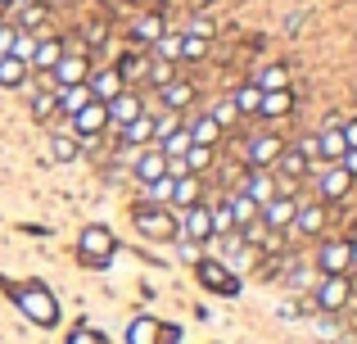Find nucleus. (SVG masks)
<instances>
[{
  "instance_id": "f257e3e1",
  "label": "nucleus",
  "mask_w": 357,
  "mask_h": 344,
  "mask_svg": "<svg viewBox=\"0 0 357 344\" xmlns=\"http://www.w3.org/2000/svg\"><path fill=\"white\" fill-rule=\"evenodd\" d=\"M131 222H136V231L149 236V240H176V236H181V222H176L167 209H158V204H154V209H136Z\"/></svg>"
},
{
  "instance_id": "f03ea898",
  "label": "nucleus",
  "mask_w": 357,
  "mask_h": 344,
  "mask_svg": "<svg viewBox=\"0 0 357 344\" xmlns=\"http://www.w3.org/2000/svg\"><path fill=\"white\" fill-rule=\"evenodd\" d=\"M349 299H353V281H349V276H321V281H317V290H312V304L321 313L349 308Z\"/></svg>"
},
{
  "instance_id": "7ed1b4c3",
  "label": "nucleus",
  "mask_w": 357,
  "mask_h": 344,
  "mask_svg": "<svg viewBox=\"0 0 357 344\" xmlns=\"http://www.w3.org/2000/svg\"><path fill=\"white\" fill-rule=\"evenodd\" d=\"M294 213H298V195H271L267 204H258V218H262V227H267V231H280V236L289 231Z\"/></svg>"
},
{
  "instance_id": "20e7f679",
  "label": "nucleus",
  "mask_w": 357,
  "mask_h": 344,
  "mask_svg": "<svg viewBox=\"0 0 357 344\" xmlns=\"http://www.w3.org/2000/svg\"><path fill=\"white\" fill-rule=\"evenodd\" d=\"M317 272H321V276H349L353 272L349 240H326V245L317 249Z\"/></svg>"
},
{
  "instance_id": "39448f33",
  "label": "nucleus",
  "mask_w": 357,
  "mask_h": 344,
  "mask_svg": "<svg viewBox=\"0 0 357 344\" xmlns=\"http://www.w3.org/2000/svg\"><path fill=\"white\" fill-rule=\"evenodd\" d=\"M77 249H82L86 263H109V258H114V231L109 227H86L82 240H77Z\"/></svg>"
},
{
  "instance_id": "423d86ee",
  "label": "nucleus",
  "mask_w": 357,
  "mask_h": 344,
  "mask_svg": "<svg viewBox=\"0 0 357 344\" xmlns=\"http://www.w3.org/2000/svg\"><path fill=\"white\" fill-rule=\"evenodd\" d=\"M109 127V109L100 105V100H91V105H82L77 114H73V136L77 141H91V136H100Z\"/></svg>"
},
{
  "instance_id": "0eeeda50",
  "label": "nucleus",
  "mask_w": 357,
  "mask_h": 344,
  "mask_svg": "<svg viewBox=\"0 0 357 344\" xmlns=\"http://www.w3.org/2000/svg\"><path fill=\"white\" fill-rule=\"evenodd\" d=\"M86 73H91V59H86V54L63 50L59 63L50 68V77H54V87H77V82H86Z\"/></svg>"
},
{
  "instance_id": "6e6552de",
  "label": "nucleus",
  "mask_w": 357,
  "mask_h": 344,
  "mask_svg": "<svg viewBox=\"0 0 357 344\" xmlns=\"http://www.w3.org/2000/svg\"><path fill=\"white\" fill-rule=\"evenodd\" d=\"M105 109H109V127H127L131 118H140V114H145V100H140L136 91H127V87H122L118 96L105 105Z\"/></svg>"
},
{
  "instance_id": "1a4fd4ad",
  "label": "nucleus",
  "mask_w": 357,
  "mask_h": 344,
  "mask_svg": "<svg viewBox=\"0 0 357 344\" xmlns=\"http://www.w3.org/2000/svg\"><path fill=\"white\" fill-rule=\"evenodd\" d=\"M271 172H276V177H294V181H303V177H317L312 159H307L298 145H285V150H280V159L271 163Z\"/></svg>"
},
{
  "instance_id": "9d476101",
  "label": "nucleus",
  "mask_w": 357,
  "mask_h": 344,
  "mask_svg": "<svg viewBox=\"0 0 357 344\" xmlns=\"http://www.w3.org/2000/svg\"><path fill=\"white\" fill-rule=\"evenodd\" d=\"M321 227H326V209L317 200H298V213L289 222V231L294 236H321Z\"/></svg>"
},
{
  "instance_id": "9b49d317",
  "label": "nucleus",
  "mask_w": 357,
  "mask_h": 344,
  "mask_svg": "<svg viewBox=\"0 0 357 344\" xmlns=\"http://www.w3.org/2000/svg\"><path fill=\"white\" fill-rule=\"evenodd\" d=\"M127 340L131 344H176V331H167L163 322H154V317H136L131 331H127Z\"/></svg>"
},
{
  "instance_id": "f8f14e48",
  "label": "nucleus",
  "mask_w": 357,
  "mask_h": 344,
  "mask_svg": "<svg viewBox=\"0 0 357 344\" xmlns=\"http://www.w3.org/2000/svg\"><path fill=\"white\" fill-rule=\"evenodd\" d=\"M163 172H167L163 150H158V145H140V150H136V181L149 186V181H158Z\"/></svg>"
},
{
  "instance_id": "ddd939ff",
  "label": "nucleus",
  "mask_w": 357,
  "mask_h": 344,
  "mask_svg": "<svg viewBox=\"0 0 357 344\" xmlns=\"http://www.w3.org/2000/svg\"><path fill=\"white\" fill-rule=\"evenodd\" d=\"M59 54H63L59 36H36V50H32V59H27V68L41 73V77H50V68L59 63Z\"/></svg>"
},
{
  "instance_id": "4468645a",
  "label": "nucleus",
  "mask_w": 357,
  "mask_h": 344,
  "mask_svg": "<svg viewBox=\"0 0 357 344\" xmlns=\"http://www.w3.org/2000/svg\"><path fill=\"white\" fill-rule=\"evenodd\" d=\"M344 150H349V145H344L340 118H331V123L317 132V159H321V163H340V154H344Z\"/></svg>"
},
{
  "instance_id": "2eb2a0df",
  "label": "nucleus",
  "mask_w": 357,
  "mask_h": 344,
  "mask_svg": "<svg viewBox=\"0 0 357 344\" xmlns=\"http://www.w3.org/2000/svg\"><path fill=\"white\" fill-rule=\"evenodd\" d=\"M181 236L185 240H208L213 236V213H208V204H190L185 209V218H181Z\"/></svg>"
},
{
  "instance_id": "dca6fc26",
  "label": "nucleus",
  "mask_w": 357,
  "mask_h": 344,
  "mask_svg": "<svg viewBox=\"0 0 357 344\" xmlns=\"http://www.w3.org/2000/svg\"><path fill=\"white\" fill-rule=\"evenodd\" d=\"M23 313H27L32 322H41V327H54V299L41 290V285L23 290Z\"/></svg>"
},
{
  "instance_id": "f3484780",
  "label": "nucleus",
  "mask_w": 357,
  "mask_h": 344,
  "mask_svg": "<svg viewBox=\"0 0 357 344\" xmlns=\"http://www.w3.org/2000/svg\"><path fill=\"white\" fill-rule=\"evenodd\" d=\"M280 150H285L280 136H253L249 141V168H271L280 159Z\"/></svg>"
},
{
  "instance_id": "a211bd4d",
  "label": "nucleus",
  "mask_w": 357,
  "mask_h": 344,
  "mask_svg": "<svg viewBox=\"0 0 357 344\" xmlns=\"http://www.w3.org/2000/svg\"><path fill=\"white\" fill-rule=\"evenodd\" d=\"M349 190H353V177L340 163H326L321 168V200H344Z\"/></svg>"
},
{
  "instance_id": "6ab92c4d",
  "label": "nucleus",
  "mask_w": 357,
  "mask_h": 344,
  "mask_svg": "<svg viewBox=\"0 0 357 344\" xmlns=\"http://www.w3.org/2000/svg\"><path fill=\"white\" fill-rule=\"evenodd\" d=\"M240 190L249 195V200H258V204H267L271 195H276V181H271V168H253L249 177L240 181Z\"/></svg>"
},
{
  "instance_id": "aec40b11",
  "label": "nucleus",
  "mask_w": 357,
  "mask_h": 344,
  "mask_svg": "<svg viewBox=\"0 0 357 344\" xmlns=\"http://www.w3.org/2000/svg\"><path fill=\"white\" fill-rule=\"evenodd\" d=\"M86 87H91V96H96L100 105H109V100H114L118 91L127 87V77H122L118 68H100V77H96V82H86Z\"/></svg>"
},
{
  "instance_id": "412c9836",
  "label": "nucleus",
  "mask_w": 357,
  "mask_h": 344,
  "mask_svg": "<svg viewBox=\"0 0 357 344\" xmlns=\"http://www.w3.org/2000/svg\"><path fill=\"white\" fill-rule=\"evenodd\" d=\"M54 96H59V114H63V118H73L82 105H91V100H96L86 82H77V87H54Z\"/></svg>"
},
{
  "instance_id": "4be33fe9",
  "label": "nucleus",
  "mask_w": 357,
  "mask_h": 344,
  "mask_svg": "<svg viewBox=\"0 0 357 344\" xmlns=\"http://www.w3.org/2000/svg\"><path fill=\"white\" fill-rule=\"evenodd\" d=\"M118 132H122V145H136V150L140 145H154V118L140 114V118H131L127 127H118Z\"/></svg>"
},
{
  "instance_id": "5701e85b",
  "label": "nucleus",
  "mask_w": 357,
  "mask_h": 344,
  "mask_svg": "<svg viewBox=\"0 0 357 344\" xmlns=\"http://www.w3.org/2000/svg\"><path fill=\"white\" fill-rule=\"evenodd\" d=\"M199 195H204V186H199V177H195V172L172 177V204H176V209H190V204H199Z\"/></svg>"
},
{
  "instance_id": "b1692460",
  "label": "nucleus",
  "mask_w": 357,
  "mask_h": 344,
  "mask_svg": "<svg viewBox=\"0 0 357 344\" xmlns=\"http://www.w3.org/2000/svg\"><path fill=\"white\" fill-rule=\"evenodd\" d=\"M185 132H190V145H218L222 141V127L213 123V114H204V118H195V123H185Z\"/></svg>"
},
{
  "instance_id": "393cba45",
  "label": "nucleus",
  "mask_w": 357,
  "mask_h": 344,
  "mask_svg": "<svg viewBox=\"0 0 357 344\" xmlns=\"http://www.w3.org/2000/svg\"><path fill=\"white\" fill-rule=\"evenodd\" d=\"M158 91H163V109H176V114H181V109L195 100V87L185 77H172L167 87H158Z\"/></svg>"
},
{
  "instance_id": "a878e982",
  "label": "nucleus",
  "mask_w": 357,
  "mask_h": 344,
  "mask_svg": "<svg viewBox=\"0 0 357 344\" xmlns=\"http://www.w3.org/2000/svg\"><path fill=\"white\" fill-rule=\"evenodd\" d=\"M227 204H231V222H236V231H240V227H249V222L258 218V200H249L244 190H231V195H227Z\"/></svg>"
},
{
  "instance_id": "bb28decb",
  "label": "nucleus",
  "mask_w": 357,
  "mask_h": 344,
  "mask_svg": "<svg viewBox=\"0 0 357 344\" xmlns=\"http://www.w3.org/2000/svg\"><path fill=\"white\" fill-rule=\"evenodd\" d=\"M27 63L23 59H14V54H0V87L5 91H14V87H27Z\"/></svg>"
},
{
  "instance_id": "cd10ccee",
  "label": "nucleus",
  "mask_w": 357,
  "mask_h": 344,
  "mask_svg": "<svg viewBox=\"0 0 357 344\" xmlns=\"http://www.w3.org/2000/svg\"><path fill=\"white\" fill-rule=\"evenodd\" d=\"M289 109H294V96H289V87H285V91H262V105H258L262 118H285Z\"/></svg>"
},
{
  "instance_id": "c85d7f7f",
  "label": "nucleus",
  "mask_w": 357,
  "mask_h": 344,
  "mask_svg": "<svg viewBox=\"0 0 357 344\" xmlns=\"http://www.w3.org/2000/svg\"><path fill=\"white\" fill-rule=\"evenodd\" d=\"M199 281L208 290H222V294H236V276H227L222 263H199Z\"/></svg>"
},
{
  "instance_id": "c756f323",
  "label": "nucleus",
  "mask_w": 357,
  "mask_h": 344,
  "mask_svg": "<svg viewBox=\"0 0 357 344\" xmlns=\"http://www.w3.org/2000/svg\"><path fill=\"white\" fill-rule=\"evenodd\" d=\"M231 105H236V114H240V118L258 114V105H262V87H258V82H244V87H236Z\"/></svg>"
},
{
  "instance_id": "7c9ffc66",
  "label": "nucleus",
  "mask_w": 357,
  "mask_h": 344,
  "mask_svg": "<svg viewBox=\"0 0 357 344\" xmlns=\"http://www.w3.org/2000/svg\"><path fill=\"white\" fill-rule=\"evenodd\" d=\"M131 32H136V41H145V45H154V41H158V36H163V32H167V27H163V18H158V14H140V18H136V27H131Z\"/></svg>"
},
{
  "instance_id": "2f4dec72",
  "label": "nucleus",
  "mask_w": 357,
  "mask_h": 344,
  "mask_svg": "<svg viewBox=\"0 0 357 344\" xmlns=\"http://www.w3.org/2000/svg\"><path fill=\"white\" fill-rule=\"evenodd\" d=\"M18 5H23V9H18V27H23V32H32V27L50 14V5H45V0H18Z\"/></svg>"
},
{
  "instance_id": "473e14b6",
  "label": "nucleus",
  "mask_w": 357,
  "mask_h": 344,
  "mask_svg": "<svg viewBox=\"0 0 357 344\" xmlns=\"http://www.w3.org/2000/svg\"><path fill=\"white\" fill-rule=\"evenodd\" d=\"M77 150H82L77 136H68V132H54V136H50V154H54L59 163H73V159H77Z\"/></svg>"
},
{
  "instance_id": "72a5a7b5",
  "label": "nucleus",
  "mask_w": 357,
  "mask_h": 344,
  "mask_svg": "<svg viewBox=\"0 0 357 344\" xmlns=\"http://www.w3.org/2000/svg\"><path fill=\"white\" fill-rule=\"evenodd\" d=\"M158 150H163V159H181V154L190 150V132H185V127H176L172 136H163V141H158Z\"/></svg>"
},
{
  "instance_id": "f704fd0d",
  "label": "nucleus",
  "mask_w": 357,
  "mask_h": 344,
  "mask_svg": "<svg viewBox=\"0 0 357 344\" xmlns=\"http://www.w3.org/2000/svg\"><path fill=\"white\" fill-rule=\"evenodd\" d=\"M208 213H213V236H231V231H236V222H231V204H227V200H218V204L208 200Z\"/></svg>"
},
{
  "instance_id": "c9c22d12",
  "label": "nucleus",
  "mask_w": 357,
  "mask_h": 344,
  "mask_svg": "<svg viewBox=\"0 0 357 344\" xmlns=\"http://www.w3.org/2000/svg\"><path fill=\"white\" fill-rule=\"evenodd\" d=\"M258 87H262V91H285V87H289V68H285V63H271V68H262V73H258Z\"/></svg>"
},
{
  "instance_id": "e433bc0d",
  "label": "nucleus",
  "mask_w": 357,
  "mask_h": 344,
  "mask_svg": "<svg viewBox=\"0 0 357 344\" xmlns=\"http://www.w3.org/2000/svg\"><path fill=\"white\" fill-rule=\"evenodd\" d=\"M154 59H181V36H176V32H163V36H158V41H154Z\"/></svg>"
},
{
  "instance_id": "4c0bfd02",
  "label": "nucleus",
  "mask_w": 357,
  "mask_h": 344,
  "mask_svg": "<svg viewBox=\"0 0 357 344\" xmlns=\"http://www.w3.org/2000/svg\"><path fill=\"white\" fill-rule=\"evenodd\" d=\"M176 127H185V123H181V114H176V109H163V114L154 118V145L163 141V136H172Z\"/></svg>"
},
{
  "instance_id": "58836bf2",
  "label": "nucleus",
  "mask_w": 357,
  "mask_h": 344,
  "mask_svg": "<svg viewBox=\"0 0 357 344\" xmlns=\"http://www.w3.org/2000/svg\"><path fill=\"white\" fill-rule=\"evenodd\" d=\"M204 54H208V36H195V32H185L181 36V59H204Z\"/></svg>"
},
{
  "instance_id": "ea45409f",
  "label": "nucleus",
  "mask_w": 357,
  "mask_h": 344,
  "mask_svg": "<svg viewBox=\"0 0 357 344\" xmlns=\"http://www.w3.org/2000/svg\"><path fill=\"white\" fill-rule=\"evenodd\" d=\"M32 50H36V36L32 32H23V27H18V32H14V45H9V54H14V59H32Z\"/></svg>"
},
{
  "instance_id": "a19ab883",
  "label": "nucleus",
  "mask_w": 357,
  "mask_h": 344,
  "mask_svg": "<svg viewBox=\"0 0 357 344\" xmlns=\"http://www.w3.org/2000/svg\"><path fill=\"white\" fill-rule=\"evenodd\" d=\"M54 109H59V96H54V91H32V114L36 118H50Z\"/></svg>"
},
{
  "instance_id": "79ce46f5",
  "label": "nucleus",
  "mask_w": 357,
  "mask_h": 344,
  "mask_svg": "<svg viewBox=\"0 0 357 344\" xmlns=\"http://www.w3.org/2000/svg\"><path fill=\"white\" fill-rule=\"evenodd\" d=\"M181 159H185V168H190V172H199V168H208V163H213V150H208V145H190Z\"/></svg>"
},
{
  "instance_id": "37998d69",
  "label": "nucleus",
  "mask_w": 357,
  "mask_h": 344,
  "mask_svg": "<svg viewBox=\"0 0 357 344\" xmlns=\"http://www.w3.org/2000/svg\"><path fill=\"white\" fill-rule=\"evenodd\" d=\"M172 77H176V63L172 59H154V63H149V82H154V87H167Z\"/></svg>"
},
{
  "instance_id": "c03bdc74",
  "label": "nucleus",
  "mask_w": 357,
  "mask_h": 344,
  "mask_svg": "<svg viewBox=\"0 0 357 344\" xmlns=\"http://www.w3.org/2000/svg\"><path fill=\"white\" fill-rule=\"evenodd\" d=\"M149 200L154 204H172V177H158V181H149Z\"/></svg>"
},
{
  "instance_id": "a18cd8bd",
  "label": "nucleus",
  "mask_w": 357,
  "mask_h": 344,
  "mask_svg": "<svg viewBox=\"0 0 357 344\" xmlns=\"http://www.w3.org/2000/svg\"><path fill=\"white\" fill-rule=\"evenodd\" d=\"M236 105H231V100H222V105L218 109H213V123H218V127H231V123H236Z\"/></svg>"
},
{
  "instance_id": "49530a36",
  "label": "nucleus",
  "mask_w": 357,
  "mask_h": 344,
  "mask_svg": "<svg viewBox=\"0 0 357 344\" xmlns=\"http://www.w3.org/2000/svg\"><path fill=\"white\" fill-rule=\"evenodd\" d=\"M68 344H105V340H100V336H96V331H86V327H77V331H73V336H68Z\"/></svg>"
},
{
  "instance_id": "de8ad7c7",
  "label": "nucleus",
  "mask_w": 357,
  "mask_h": 344,
  "mask_svg": "<svg viewBox=\"0 0 357 344\" xmlns=\"http://www.w3.org/2000/svg\"><path fill=\"white\" fill-rule=\"evenodd\" d=\"M340 132H344V145H349V150H357V118H349V123H340Z\"/></svg>"
},
{
  "instance_id": "09e8293b",
  "label": "nucleus",
  "mask_w": 357,
  "mask_h": 344,
  "mask_svg": "<svg viewBox=\"0 0 357 344\" xmlns=\"http://www.w3.org/2000/svg\"><path fill=\"white\" fill-rule=\"evenodd\" d=\"M340 168H344V172H349L353 181H357V150H344V154H340Z\"/></svg>"
},
{
  "instance_id": "8fccbe9b",
  "label": "nucleus",
  "mask_w": 357,
  "mask_h": 344,
  "mask_svg": "<svg viewBox=\"0 0 357 344\" xmlns=\"http://www.w3.org/2000/svg\"><path fill=\"white\" fill-rule=\"evenodd\" d=\"M14 32H18V27H0V54H9V45H14Z\"/></svg>"
},
{
  "instance_id": "3c124183",
  "label": "nucleus",
  "mask_w": 357,
  "mask_h": 344,
  "mask_svg": "<svg viewBox=\"0 0 357 344\" xmlns=\"http://www.w3.org/2000/svg\"><path fill=\"white\" fill-rule=\"evenodd\" d=\"M190 32H195V36H213V23H208V18H195Z\"/></svg>"
},
{
  "instance_id": "603ef678",
  "label": "nucleus",
  "mask_w": 357,
  "mask_h": 344,
  "mask_svg": "<svg viewBox=\"0 0 357 344\" xmlns=\"http://www.w3.org/2000/svg\"><path fill=\"white\" fill-rule=\"evenodd\" d=\"M190 168H185V159H167V177H185Z\"/></svg>"
},
{
  "instance_id": "864d4df0",
  "label": "nucleus",
  "mask_w": 357,
  "mask_h": 344,
  "mask_svg": "<svg viewBox=\"0 0 357 344\" xmlns=\"http://www.w3.org/2000/svg\"><path fill=\"white\" fill-rule=\"evenodd\" d=\"M349 258H353V267H357V236L349 240Z\"/></svg>"
},
{
  "instance_id": "5fc2aeb1",
  "label": "nucleus",
  "mask_w": 357,
  "mask_h": 344,
  "mask_svg": "<svg viewBox=\"0 0 357 344\" xmlns=\"http://www.w3.org/2000/svg\"><path fill=\"white\" fill-rule=\"evenodd\" d=\"M0 5H18V0H0Z\"/></svg>"
},
{
  "instance_id": "6e6d98bb",
  "label": "nucleus",
  "mask_w": 357,
  "mask_h": 344,
  "mask_svg": "<svg viewBox=\"0 0 357 344\" xmlns=\"http://www.w3.org/2000/svg\"><path fill=\"white\" fill-rule=\"evenodd\" d=\"M344 344H357V340H344Z\"/></svg>"
}]
</instances>
